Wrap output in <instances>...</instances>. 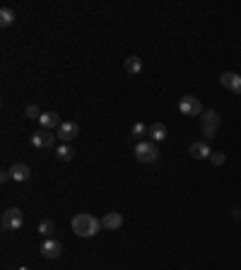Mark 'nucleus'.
Segmentation results:
<instances>
[{"label": "nucleus", "mask_w": 241, "mask_h": 270, "mask_svg": "<svg viewBox=\"0 0 241 270\" xmlns=\"http://www.w3.org/2000/svg\"><path fill=\"white\" fill-rule=\"evenodd\" d=\"M219 85L241 97V75L239 73H222V75H219Z\"/></svg>", "instance_id": "8"}, {"label": "nucleus", "mask_w": 241, "mask_h": 270, "mask_svg": "<svg viewBox=\"0 0 241 270\" xmlns=\"http://www.w3.org/2000/svg\"><path fill=\"white\" fill-rule=\"evenodd\" d=\"M55 157H58L61 162H73V157H75V147H73V145H61V147L55 150Z\"/></svg>", "instance_id": "17"}, {"label": "nucleus", "mask_w": 241, "mask_h": 270, "mask_svg": "<svg viewBox=\"0 0 241 270\" xmlns=\"http://www.w3.org/2000/svg\"><path fill=\"white\" fill-rule=\"evenodd\" d=\"M8 172H10L12 181H29V179H32V169H29V164L17 162V164H12Z\"/></svg>", "instance_id": "10"}, {"label": "nucleus", "mask_w": 241, "mask_h": 270, "mask_svg": "<svg viewBox=\"0 0 241 270\" xmlns=\"http://www.w3.org/2000/svg\"><path fill=\"white\" fill-rule=\"evenodd\" d=\"M24 116H27V119H36V121H39V119H41V111H39V106H36V104H29V106H27V109H24Z\"/></svg>", "instance_id": "20"}, {"label": "nucleus", "mask_w": 241, "mask_h": 270, "mask_svg": "<svg viewBox=\"0 0 241 270\" xmlns=\"http://www.w3.org/2000/svg\"><path fill=\"white\" fill-rule=\"evenodd\" d=\"M61 253H63V244L55 241V239H46L44 246H41V256L48 260H53V258H58Z\"/></svg>", "instance_id": "9"}, {"label": "nucleus", "mask_w": 241, "mask_h": 270, "mask_svg": "<svg viewBox=\"0 0 241 270\" xmlns=\"http://www.w3.org/2000/svg\"><path fill=\"white\" fill-rule=\"evenodd\" d=\"M164 138H166V126L164 123H152V126H150V140L162 142Z\"/></svg>", "instance_id": "15"}, {"label": "nucleus", "mask_w": 241, "mask_h": 270, "mask_svg": "<svg viewBox=\"0 0 241 270\" xmlns=\"http://www.w3.org/2000/svg\"><path fill=\"white\" fill-rule=\"evenodd\" d=\"M188 154H191L193 159H210L212 150H210L208 142H193V145H191V150H188Z\"/></svg>", "instance_id": "13"}, {"label": "nucleus", "mask_w": 241, "mask_h": 270, "mask_svg": "<svg viewBox=\"0 0 241 270\" xmlns=\"http://www.w3.org/2000/svg\"><path fill=\"white\" fill-rule=\"evenodd\" d=\"M178 111H181L184 116H200V114H203V104H200L198 97H181Z\"/></svg>", "instance_id": "6"}, {"label": "nucleus", "mask_w": 241, "mask_h": 270, "mask_svg": "<svg viewBox=\"0 0 241 270\" xmlns=\"http://www.w3.org/2000/svg\"><path fill=\"white\" fill-rule=\"evenodd\" d=\"M39 123H41V128L44 130H58L61 128V123H63V121H61V116H58V114H55V111H46V114H41V119H39Z\"/></svg>", "instance_id": "11"}, {"label": "nucleus", "mask_w": 241, "mask_h": 270, "mask_svg": "<svg viewBox=\"0 0 241 270\" xmlns=\"http://www.w3.org/2000/svg\"><path fill=\"white\" fill-rule=\"evenodd\" d=\"M135 159L143 164H152L159 159V150H157V142L152 140H143L135 145Z\"/></svg>", "instance_id": "2"}, {"label": "nucleus", "mask_w": 241, "mask_h": 270, "mask_svg": "<svg viewBox=\"0 0 241 270\" xmlns=\"http://www.w3.org/2000/svg\"><path fill=\"white\" fill-rule=\"evenodd\" d=\"M22 222H24V215L20 207H10V210L3 212V229L5 232H17L22 227Z\"/></svg>", "instance_id": "4"}, {"label": "nucleus", "mask_w": 241, "mask_h": 270, "mask_svg": "<svg viewBox=\"0 0 241 270\" xmlns=\"http://www.w3.org/2000/svg\"><path fill=\"white\" fill-rule=\"evenodd\" d=\"M77 133H80V126H77L75 121H63V123H61V128L55 130L58 140L63 142V145H70V142L77 138Z\"/></svg>", "instance_id": "5"}, {"label": "nucleus", "mask_w": 241, "mask_h": 270, "mask_svg": "<svg viewBox=\"0 0 241 270\" xmlns=\"http://www.w3.org/2000/svg\"><path fill=\"white\" fill-rule=\"evenodd\" d=\"M58 135H53V130H36L32 135V145L34 147H41V150H48V147H53V142Z\"/></svg>", "instance_id": "7"}, {"label": "nucleus", "mask_w": 241, "mask_h": 270, "mask_svg": "<svg viewBox=\"0 0 241 270\" xmlns=\"http://www.w3.org/2000/svg\"><path fill=\"white\" fill-rule=\"evenodd\" d=\"M101 227L113 232V229H120L123 227V215L120 212H106V215L101 217Z\"/></svg>", "instance_id": "12"}, {"label": "nucleus", "mask_w": 241, "mask_h": 270, "mask_svg": "<svg viewBox=\"0 0 241 270\" xmlns=\"http://www.w3.org/2000/svg\"><path fill=\"white\" fill-rule=\"evenodd\" d=\"M53 232H55L53 220H44V222L39 225V234H41L44 239H51V237H53Z\"/></svg>", "instance_id": "18"}, {"label": "nucleus", "mask_w": 241, "mask_h": 270, "mask_svg": "<svg viewBox=\"0 0 241 270\" xmlns=\"http://www.w3.org/2000/svg\"><path fill=\"white\" fill-rule=\"evenodd\" d=\"M219 114L215 111V109H208V111H203V135L208 138V140H212L215 135H217L219 130Z\"/></svg>", "instance_id": "3"}, {"label": "nucleus", "mask_w": 241, "mask_h": 270, "mask_svg": "<svg viewBox=\"0 0 241 270\" xmlns=\"http://www.w3.org/2000/svg\"><path fill=\"white\" fill-rule=\"evenodd\" d=\"M123 68H126V73H131V75H138V73L143 70V61H140L138 56H131V58H126Z\"/></svg>", "instance_id": "16"}, {"label": "nucleus", "mask_w": 241, "mask_h": 270, "mask_svg": "<svg viewBox=\"0 0 241 270\" xmlns=\"http://www.w3.org/2000/svg\"><path fill=\"white\" fill-rule=\"evenodd\" d=\"M10 179H12V176H10V172H3V174H0V181H3V184H8Z\"/></svg>", "instance_id": "22"}, {"label": "nucleus", "mask_w": 241, "mask_h": 270, "mask_svg": "<svg viewBox=\"0 0 241 270\" xmlns=\"http://www.w3.org/2000/svg\"><path fill=\"white\" fill-rule=\"evenodd\" d=\"M131 138L133 140H138V142H143L145 138H150V126H145V123L138 121V123L131 128Z\"/></svg>", "instance_id": "14"}, {"label": "nucleus", "mask_w": 241, "mask_h": 270, "mask_svg": "<svg viewBox=\"0 0 241 270\" xmlns=\"http://www.w3.org/2000/svg\"><path fill=\"white\" fill-rule=\"evenodd\" d=\"M70 227H73V232H75L77 237L89 239V237H97L99 234V229H101V220H97V217L89 215V212H80V215L73 217Z\"/></svg>", "instance_id": "1"}, {"label": "nucleus", "mask_w": 241, "mask_h": 270, "mask_svg": "<svg viewBox=\"0 0 241 270\" xmlns=\"http://www.w3.org/2000/svg\"><path fill=\"white\" fill-rule=\"evenodd\" d=\"M224 159H227V157H224L222 152H212V154H210V162L215 164V167H222V164H224Z\"/></svg>", "instance_id": "21"}, {"label": "nucleus", "mask_w": 241, "mask_h": 270, "mask_svg": "<svg viewBox=\"0 0 241 270\" xmlns=\"http://www.w3.org/2000/svg\"><path fill=\"white\" fill-rule=\"evenodd\" d=\"M15 24V12L10 8H3L0 10V27H12Z\"/></svg>", "instance_id": "19"}]
</instances>
